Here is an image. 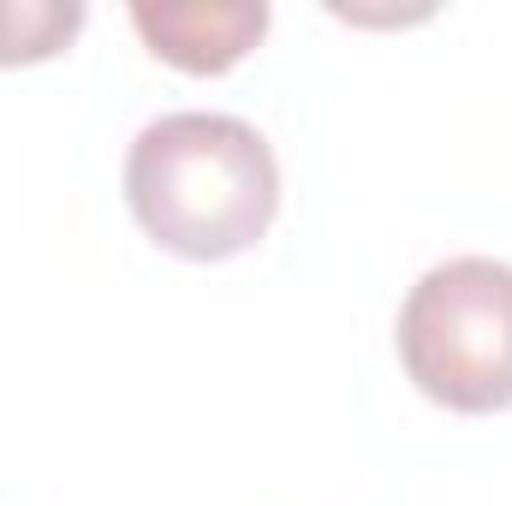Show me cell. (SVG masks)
<instances>
[{
  "label": "cell",
  "mask_w": 512,
  "mask_h": 506,
  "mask_svg": "<svg viewBox=\"0 0 512 506\" xmlns=\"http://www.w3.org/2000/svg\"><path fill=\"white\" fill-rule=\"evenodd\" d=\"M126 203L161 251L227 262L274 227L280 161L239 114H161L131 137Z\"/></svg>",
  "instance_id": "obj_1"
},
{
  "label": "cell",
  "mask_w": 512,
  "mask_h": 506,
  "mask_svg": "<svg viewBox=\"0 0 512 506\" xmlns=\"http://www.w3.org/2000/svg\"><path fill=\"white\" fill-rule=\"evenodd\" d=\"M399 364L447 411L512 405V262L447 256L399 310Z\"/></svg>",
  "instance_id": "obj_2"
},
{
  "label": "cell",
  "mask_w": 512,
  "mask_h": 506,
  "mask_svg": "<svg viewBox=\"0 0 512 506\" xmlns=\"http://www.w3.org/2000/svg\"><path fill=\"white\" fill-rule=\"evenodd\" d=\"M131 24L149 42V54H161L185 72H227L262 42L268 6L262 0H239V6H155V0H137Z\"/></svg>",
  "instance_id": "obj_3"
},
{
  "label": "cell",
  "mask_w": 512,
  "mask_h": 506,
  "mask_svg": "<svg viewBox=\"0 0 512 506\" xmlns=\"http://www.w3.org/2000/svg\"><path fill=\"white\" fill-rule=\"evenodd\" d=\"M78 0H0V66H30L60 54L84 30Z\"/></svg>",
  "instance_id": "obj_4"
}]
</instances>
